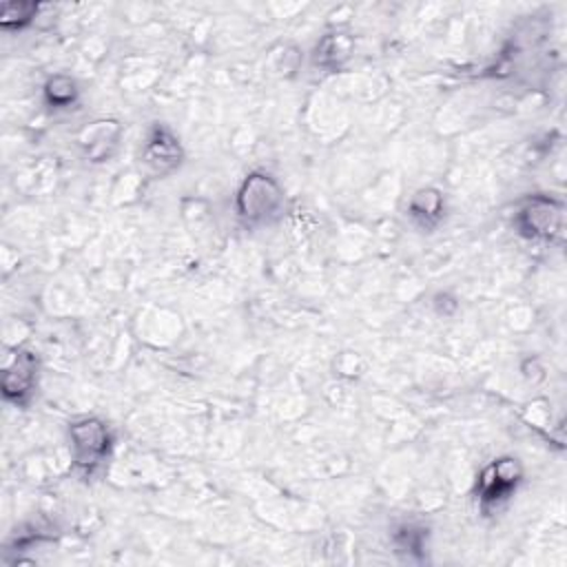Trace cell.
<instances>
[{
	"label": "cell",
	"mask_w": 567,
	"mask_h": 567,
	"mask_svg": "<svg viewBox=\"0 0 567 567\" xmlns=\"http://www.w3.org/2000/svg\"><path fill=\"white\" fill-rule=\"evenodd\" d=\"M42 93H44V102L51 109H69L78 102L80 89H78V82L71 75L55 73L44 82Z\"/></svg>",
	"instance_id": "cell-9"
},
{
	"label": "cell",
	"mask_w": 567,
	"mask_h": 567,
	"mask_svg": "<svg viewBox=\"0 0 567 567\" xmlns=\"http://www.w3.org/2000/svg\"><path fill=\"white\" fill-rule=\"evenodd\" d=\"M184 159V148L177 140V135L164 126L155 124L142 146V162L153 175H168L179 168Z\"/></svg>",
	"instance_id": "cell-5"
},
{
	"label": "cell",
	"mask_w": 567,
	"mask_h": 567,
	"mask_svg": "<svg viewBox=\"0 0 567 567\" xmlns=\"http://www.w3.org/2000/svg\"><path fill=\"white\" fill-rule=\"evenodd\" d=\"M69 441L73 463L86 474H93L111 454L113 439L106 423L97 416H82L69 423Z\"/></svg>",
	"instance_id": "cell-3"
},
{
	"label": "cell",
	"mask_w": 567,
	"mask_h": 567,
	"mask_svg": "<svg viewBox=\"0 0 567 567\" xmlns=\"http://www.w3.org/2000/svg\"><path fill=\"white\" fill-rule=\"evenodd\" d=\"M350 55V38L346 33H330L317 44L315 62L326 69H339L343 60Z\"/></svg>",
	"instance_id": "cell-10"
},
{
	"label": "cell",
	"mask_w": 567,
	"mask_h": 567,
	"mask_svg": "<svg viewBox=\"0 0 567 567\" xmlns=\"http://www.w3.org/2000/svg\"><path fill=\"white\" fill-rule=\"evenodd\" d=\"M286 193L281 184L266 171L248 173L235 195V210L244 226H268L281 217Z\"/></svg>",
	"instance_id": "cell-1"
},
{
	"label": "cell",
	"mask_w": 567,
	"mask_h": 567,
	"mask_svg": "<svg viewBox=\"0 0 567 567\" xmlns=\"http://www.w3.org/2000/svg\"><path fill=\"white\" fill-rule=\"evenodd\" d=\"M120 124L113 120H97L93 124H89L80 135H78V144L84 151V155L91 162H104L111 157V153L117 148V140H120Z\"/></svg>",
	"instance_id": "cell-7"
},
{
	"label": "cell",
	"mask_w": 567,
	"mask_h": 567,
	"mask_svg": "<svg viewBox=\"0 0 567 567\" xmlns=\"http://www.w3.org/2000/svg\"><path fill=\"white\" fill-rule=\"evenodd\" d=\"M38 385V357L31 350L16 348L2 368L0 390L4 401L27 405Z\"/></svg>",
	"instance_id": "cell-4"
},
{
	"label": "cell",
	"mask_w": 567,
	"mask_h": 567,
	"mask_svg": "<svg viewBox=\"0 0 567 567\" xmlns=\"http://www.w3.org/2000/svg\"><path fill=\"white\" fill-rule=\"evenodd\" d=\"M40 11L35 2H4L0 7V27L4 31H20L29 27Z\"/></svg>",
	"instance_id": "cell-11"
},
{
	"label": "cell",
	"mask_w": 567,
	"mask_h": 567,
	"mask_svg": "<svg viewBox=\"0 0 567 567\" xmlns=\"http://www.w3.org/2000/svg\"><path fill=\"white\" fill-rule=\"evenodd\" d=\"M563 204L547 195H532L514 213V228L525 239L554 241L563 235Z\"/></svg>",
	"instance_id": "cell-2"
},
{
	"label": "cell",
	"mask_w": 567,
	"mask_h": 567,
	"mask_svg": "<svg viewBox=\"0 0 567 567\" xmlns=\"http://www.w3.org/2000/svg\"><path fill=\"white\" fill-rule=\"evenodd\" d=\"M445 215V197L439 188H419L408 202V217L423 230H432Z\"/></svg>",
	"instance_id": "cell-8"
},
{
	"label": "cell",
	"mask_w": 567,
	"mask_h": 567,
	"mask_svg": "<svg viewBox=\"0 0 567 567\" xmlns=\"http://www.w3.org/2000/svg\"><path fill=\"white\" fill-rule=\"evenodd\" d=\"M520 478H523V472L516 458H498L478 474L476 498L483 505H496L516 489Z\"/></svg>",
	"instance_id": "cell-6"
}]
</instances>
